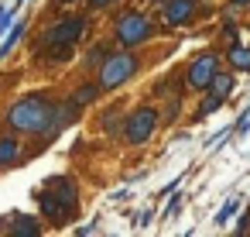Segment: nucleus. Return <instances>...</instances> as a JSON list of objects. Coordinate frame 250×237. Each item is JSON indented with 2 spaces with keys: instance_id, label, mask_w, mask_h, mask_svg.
I'll use <instances>...</instances> for the list:
<instances>
[{
  "instance_id": "obj_1",
  "label": "nucleus",
  "mask_w": 250,
  "mask_h": 237,
  "mask_svg": "<svg viewBox=\"0 0 250 237\" xmlns=\"http://www.w3.org/2000/svg\"><path fill=\"white\" fill-rule=\"evenodd\" d=\"M48 110H52V107H48L42 96H24V100H18V103L11 107L7 124H11L14 131H42Z\"/></svg>"
},
{
  "instance_id": "obj_2",
  "label": "nucleus",
  "mask_w": 250,
  "mask_h": 237,
  "mask_svg": "<svg viewBox=\"0 0 250 237\" xmlns=\"http://www.w3.org/2000/svg\"><path fill=\"white\" fill-rule=\"evenodd\" d=\"M134 69H137V59L134 55H127V52L110 55L103 62V69H100V90H117L120 83H127L134 76Z\"/></svg>"
},
{
  "instance_id": "obj_3",
  "label": "nucleus",
  "mask_w": 250,
  "mask_h": 237,
  "mask_svg": "<svg viewBox=\"0 0 250 237\" xmlns=\"http://www.w3.org/2000/svg\"><path fill=\"white\" fill-rule=\"evenodd\" d=\"M154 124H158V114H154L151 107H141V110L130 114V120H127V127H124V138H127L130 144H144V141L151 138Z\"/></svg>"
},
{
  "instance_id": "obj_4",
  "label": "nucleus",
  "mask_w": 250,
  "mask_h": 237,
  "mask_svg": "<svg viewBox=\"0 0 250 237\" xmlns=\"http://www.w3.org/2000/svg\"><path fill=\"white\" fill-rule=\"evenodd\" d=\"M147 35H151V21H147L144 14H124V18L117 21V38H120L124 45H141Z\"/></svg>"
},
{
  "instance_id": "obj_5",
  "label": "nucleus",
  "mask_w": 250,
  "mask_h": 237,
  "mask_svg": "<svg viewBox=\"0 0 250 237\" xmlns=\"http://www.w3.org/2000/svg\"><path fill=\"white\" fill-rule=\"evenodd\" d=\"M83 28H86L83 18H65V21H59L55 28H48L45 42H48V45H59V48H69V45L83 35Z\"/></svg>"
},
{
  "instance_id": "obj_6",
  "label": "nucleus",
  "mask_w": 250,
  "mask_h": 237,
  "mask_svg": "<svg viewBox=\"0 0 250 237\" xmlns=\"http://www.w3.org/2000/svg\"><path fill=\"white\" fill-rule=\"evenodd\" d=\"M212 76H216V55H199L188 69V86L192 90H209Z\"/></svg>"
},
{
  "instance_id": "obj_7",
  "label": "nucleus",
  "mask_w": 250,
  "mask_h": 237,
  "mask_svg": "<svg viewBox=\"0 0 250 237\" xmlns=\"http://www.w3.org/2000/svg\"><path fill=\"white\" fill-rule=\"evenodd\" d=\"M38 203H42V213H45L48 220H55V223H62V220L72 216V210H69L55 192H48V189H45V196H38Z\"/></svg>"
},
{
  "instance_id": "obj_8",
  "label": "nucleus",
  "mask_w": 250,
  "mask_h": 237,
  "mask_svg": "<svg viewBox=\"0 0 250 237\" xmlns=\"http://www.w3.org/2000/svg\"><path fill=\"white\" fill-rule=\"evenodd\" d=\"M195 14V0H168L165 4V21L168 24H182Z\"/></svg>"
},
{
  "instance_id": "obj_9",
  "label": "nucleus",
  "mask_w": 250,
  "mask_h": 237,
  "mask_svg": "<svg viewBox=\"0 0 250 237\" xmlns=\"http://www.w3.org/2000/svg\"><path fill=\"white\" fill-rule=\"evenodd\" d=\"M48 192H55L69 210H76L79 206V199H76V186H72V179H48V186H45Z\"/></svg>"
},
{
  "instance_id": "obj_10",
  "label": "nucleus",
  "mask_w": 250,
  "mask_h": 237,
  "mask_svg": "<svg viewBox=\"0 0 250 237\" xmlns=\"http://www.w3.org/2000/svg\"><path fill=\"white\" fill-rule=\"evenodd\" d=\"M18 158V141L14 138H0V165H7Z\"/></svg>"
},
{
  "instance_id": "obj_11",
  "label": "nucleus",
  "mask_w": 250,
  "mask_h": 237,
  "mask_svg": "<svg viewBox=\"0 0 250 237\" xmlns=\"http://www.w3.org/2000/svg\"><path fill=\"white\" fill-rule=\"evenodd\" d=\"M14 234L35 237V234H38V220H35V216H18V220H14Z\"/></svg>"
},
{
  "instance_id": "obj_12",
  "label": "nucleus",
  "mask_w": 250,
  "mask_h": 237,
  "mask_svg": "<svg viewBox=\"0 0 250 237\" xmlns=\"http://www.w3.org/2000/svg\"><path fill=\"white\" fill-rule=\"evenodd\" d=\"M209 90H212L216 96H223V100H226V96H229V90H233V79H229V76H212Z\"/></svg>"
},
{
  "instance_id": "obj_13",
  "label": "nucleus",
  "mask_w": 250,
  "mask_h": 237,
  "mask_svg": "<svg viewBox=\"0 0 250 237\" xmlns=\"http://www.w3.org/2000/svg\"><path fill=\"white\" fill-rule=\"evenodd\" d=\"M21 35H24V21H18V24L11 28V35L4 38V45H0V55H7V52H11V48L18 45V38H21Z\"/></svg>"
},
{
  "instance_id": "obj_14",
  "label": "nucleus",
  "mask_w": 250,
  "mask_h": 237,
  "mask_svg": "<svg viewBox=\"0 0 250 237\" xmlns=\"http://www.w3.org/2000/svg\"><path fill=\"white\" fill-rule=\"evenodd\" d=\"M229 59H233V66H236V69H250V48H233V55H229Z\"/></svg>"
},
{
  "instance_id": "obj_15",
  "label": "nucleus",
  "mask_w": 250,
  "mask_h": 237,
  "mask_svg": "<svg viewBox=\"0 0 250 237\" xmlns=\"http://www.w3.org/2000/svg\"><path fill=\"white\" fill-rule=\"evenodd\" d=\"M96 90H100V86H83V90L76 93V103H79V107H83V103H89V100L96 96Z\"/></svg>"
},
{
  "instance_id": "obj_16",
  "label": "nucleus",
  "mask_w": 250,
  "mask_h": 237,
  "mask_svg": "<svg viewBox=\"0 0 250 237\" xmlns=\"http://www.w3.org/2000/svg\"><path fill=\"white\" fill-rule=\"evenodd\" d=\"M236 206H240V203H236V199H229V203H226V206L219 210V216H216V223H226V220H229V216L236 213Z\"/></svg>"
},
{
  "instance_id": "obj_17",
  "label": "nucleus",
  "mask_w": 250,
  "mask_h": 237,
  "mask_svg": "<svg viewBox=\"0 0 250 237\" xmlns=\"http://www.w3.org/2000/svg\"><path fill=\"white\" fill-rule=\"evenodd\" d=\"M219 103H223V96H216V93H212V96H209V100H206V103H202V110H199V114H202V117H206V114H212V110H216V107H219Z\"/></svg>"
},
{
  "instance_id": "obj_18",
  "label": "nucleus",
  "mask_w": 250,
  "mask_h": 237,
  "mask_svg": "<svg viewBox=\"0 0 250 237\" xmlns=\"http://www.w3.org/2000/svg\"><path fill=\"white\" fill-rule=\"evenodd\" d=\"M7 24H11V11H0V31H4Z\"/></svg>"
},
{
  "instance_id": "obj_19",
  "label": "nucleus",
  "mask_w": 250,
  "mask_h": 237,
  "mask_svg": "<svg viewBox=\"0 0 250 237\" xmlns=\"http://www.w3.org/2000/svg\"><path fill=\"white\" fill-rule=\"evenodd\" d=\"M110 4H117V0H89V7H110Z\"/></svg>"
},
{
  "instance_id": "obj_20",
  "label": "nucleus",
  "mask_w": 250,
  "mask_h": 237,
  "mask_svg": "<svg viewBox=\"0 0 250 237\" xmlns=\"http://www.w3.org/2000/svg\"><path fill=\"white\" fill-rule=\"evenodd\" d=\"M247 4H250V0H233V7H236V11H240V7H247Z\"/></svg>"
},
{
  "instance_id": "obj_21",
  "label": "nucleus",
  "mask_w": 250,
  "mask_h": 237,
  "mask_svg": "<svg viewBox=\"0 0 250 237\" xmlns=\"http://www.w3.org/2000/svg\"><path fill=\"white\" fill-rule=\"evenodd\" d=\"M59 4H72V0H59Z\"/></svg>"
}]
</instances>
